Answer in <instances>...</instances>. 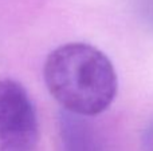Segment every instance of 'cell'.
Here are the masks:
<instances>
[{
    "label": "cell",
    "mask_w": 153,
    "mask_h": 151,
    "mask_svg": "<svg viewBox=\"0 0 153 151\" xmlns=\"http://www.w3.org/2000/svg\"><path fill=\"white\" fill-rule=\"evenodd\" d=\"M43 76L65 111L94 117L113 103L118 79L110 59L86 43H67L48 54Z\"/></svg>",
    "instance_id": "1"
},
{
    "label": "cell",
    "mask_w": 153,
    "mask_h": 151,
    "mask_svg": "<svg viewBox=\"0 0 153 151\" xmlns=\"http://www.w3.org/2000/svg\"><path fill=\"white\" fill-rule=\"evenodd\" d=\"M141 147H143V151H153V119L143 131Z\"/></svg>",
    "instance_id": "4"
},
{
    "label": "cell",
    "mask_w": 153,
    "mask_h": 151,
    "mask_svg": "<svg viewBox=\"0 0 153 151\" xmlns=\"http://www.w3.org/2000/svg\"><path fill=\"white\" fill-rule=\"evenodd\" d=\"M140 1L144 5V8L148 10V12H151L153 15V0H140Z\"/></svg>",
    "instance_id": "5"
},
{
    "label": "cell",
    "mask_w": 153,
    "mask_h": 151,
    "mask_svg": "<svg viewBox=\"0 0 153 151\" xmlns=\"http://www.w3.org/2000/svg\"><path fill=\"white\" fill-rule=\"evenodd\" d=\"M39 125L32 100L22 84L0 79V151H35Z\"/></svg>",
    "instance_id": "2"
},
{
    "label": "cell",
    "mask_w": 153,
    "mask_h": 151,
    "mask_svg": "<svg viewBox=\"0 0 153 151\" xmlns=\"http://www.w3.org/2000/svg\"><path fill=\"white\" fill-rule=\"evenodd\" d=\"M59 127L65 151H98L94 133L83 117L63 111Z\"/></svg>",
    "instance_id": "3"
}]
</instances>
